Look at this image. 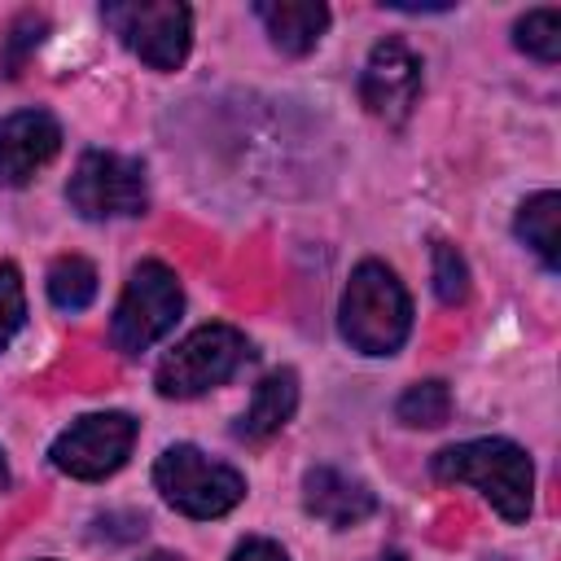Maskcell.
<instances>
[{
  "label": "cell",
  "instance_id": "cell-5",
  "mask_svg": "<svg viewBox=\"0 0 561 561\" xmlns=\"http://www.w3.org/2000/svg\"><path fill=\"white\" fill-rule=\"evenodd\" d=\"M180 307H184V289L175 280V272L158 259H145L136 263V272L127 276V289L114 307V320H110V337L123 355H140L149 351L175 320H180Z\"/></svg>",
  "mask_w": 561,
  "mask_h": 561
},
{
  "label": "cell",
  "instance_id": "cell-12",
  "mask_svg": "<svg viewBox=\"0 0 561 561\" xmlns=\"http://www.w3.org/2000/svg\"><path fill=\"white\" fill-rule=\"evenodd\" d=\"M259 22L267 26L272 44L289 57H302L320 44L324 26H329V9L316 0H259L254 4Z\"/></svg>",
  "mask_w": 561,
  "mask_h": 561
},
{
  "label": "cell",
  "instance_id": "cell-7",
  "mask_svg": "<svg viewBox=\"0 0 561 561\" xmlns=\"http://www.w3.org/2000/svg\"><path fill=\"white\" fill-rule=\"evenodd\" d=\"M66 202L83 215V219H127L140 215L149 193H145V171L140 162L123 158V153H105L92 149L79 158L70 184H66Z\"/></svg>",
  "mask_w": 561,
  "mask_h": 561
},
{
  "label": "cell",
  "instance_id": "cell-13",
  "mask_svg": "<svg viewBox=\"0 0 561 561\" xmlns=\"http://www.w3.org/2000/svg\"><path fill=\"white\" fill-rule=\"evenodd\" d=\"M294 408H298V377L289 368H276L254 386V399H250L237 434L250 438V443H263L294 416Z\"/></svg>",
  "mask_w": 561,
  "mask_h": 561
},
{
  "label": "cell",
  "instance_id": "cell-21",
  "mask_svg": "<svg viewBox=\"0 0 561 561\" xmlns=\"http://www.w3.org/2000/svg\"><path fill=\"white\" fill-rule=\"evenodd\" d=\"M228 561H289V557H285V548L272 543V539H241Z\"/></svg>",
  "mask_w": 561,
  "mask_h": 561
},
{
  "label": "cell",
  "instance_id": "cell-11",
  "mask_svg": "<svg viewBox=\"0 0 561 561\" xmlns=\"http://www.w3.org/2000/svg\"><path fill=\"white\" fill-rule=\"evenodd\" d=\"M302 504H307L311 517H320V522H329L337 530L342 526H359L377 508L373 491L359 478H351V473H342L333 465L307 469V478H302Z\"/></svg>",
  "mask_w": 561,
  "mask_h": 561
},
{
  "label": "cell",
  "instance_id": "cell-14",
  "mask_svg": "<svg viewBox=\"0 0 561 561\" xmlns=\"http://www.w3.org/2000/svg\"><path fill=\"white\" fill-rule=\"evenodd\" d=\"M557 224H561V197L552 193V188H543V193H535V197H526L522 206H517V237L543 259V267H557V259H561V237H557Z\"/></svg>",
  "mask_w": 561,
  "mask_h": 561
},
{
  "label": "cell",
  "instance_id": "cell-17",
  "mask_svg": "<svg viewBox=\"0 0 561 561\" xmlns=\"http://www.w3.org/2000/svg\"><path fill=\"white\" fill-rule=\"evenodd\" d=\"M394 412H399L403 425L434 430V425H443V421L451 416V390H447L443 381H416V386H408V390L399 394Z\"/></svg>",
  "mask_w": 561,
  "mask_h": 561
},
{
  "label": "cell",
  "instance_id": "cell-20",
  "mask_svg": "<svg viewBox=\"0 0 561 561\" xmlns=\"http://www.w3.org/2000/svg\"><path fill=\"white\" fill-rule=\"evenodd\" d=\"M39 31H44V18H22V22L13 26V39H9V48H4V66H9V75H18L22 53H26L31 44H39Z\"/></svg>",
  "mask_w": 561,
  "mask_h": 561
},
{
  "label": "cell",
  "instance_id": "cell-2",
  "mask_svg": "<svg viewBox=\"0 0 561 561\" xmlns=\"http://www.w3.org/2000/svg\"><path fill=\"white\" fill-rule=\"evenodd\" d=\"M434 478L478 486L508 522H526L535 504V465L508 438H469V443L443 447L434 456Z\"/></svg>",
  "mask_w": 561,
  "mask_h": 561
},
{
  "label": "cell",
  "instance_id": "cell-6",
  "mask_svg": "<svg viewBox=\"0 0 561 561\" xmlns=\"http://www.w3.org/2000/svg\"><path fill=\"white\" fill-rule=\"evenodd\" d=\"M101 22L153 70H175L193 44V13L175 0H123L105 4Z\"/></svg>",
  "mask_w": 561,
  "mask_h": 561
},
{
  "label": "cell",
  "instance_id": "cell-24",
  "mask_svg": "<svg viewBox=\"0 0 561 561\" xmlns=\"http://www.w3.org/2000/svg\"><path fill=\"white\" fill-rule=\"evenodd\" d=\"M381 561H386V557H381ZM390 561H394V557H390Z\"/></svg>",
  "mask_w": 561,
  "mask_h": 561
},
{
  "label": "cell",
  "instance_id": "cell-16",
  "mask_svg": "<svg viewBox=\"0 0 561 561\" xmlns=\"http://www.w3.org/2000/svg\"><path fill=\"white\" fill-rule=\"evenodd\" d=\"M513 44L535 61H557L561 57V9L548 4V9H530L526 18H517Z\"/></svg>",
  "mask_w": 561,
  "mask_h": 561
},
{
  "label": "cell",
  "instance_id": "cell-15",
  "mask_svg": "<svg viewBox=\"0 0 561 561\" xmlns=\"http://www.w3.org/2000/svg\"><path fill=\"white\" fill-rule=\"evenodd\" d=\"M48 298L61 311H83L96 298V267L88 259H79V254H61L48 267Z\"/></svg>",
  "mask_w": 561,
  "mask_h": 561
},
{
  "label": "cell",
  "instance_id": "cell-8",
  "mask_svg": "<svg viewBox=\"0 0 561 561\" xmlns=\"http://www.w3.org/2000/svg\"><path fill=\"white\" fill-rule=\"evenodd\" d=\"M131 443H136V421L127 412H92V416H79L70 430H61L48 456L61 473L92 482L123 469V460L131 456Z\"/></svg>",
  "mask_w": 561,
  "mask_h": 561
},
{
  "label": "cell",
  "instance_id": "cell-9",
  "mask_svg": "<svg viewBox=\"0 0 561 561\" xmlns=\"http://www.w3.org/2000/svg\"><path fill=\"white\" fill-rule=\"evenodd\" d=\"M421 96V57L403 39H381L359 75V101L386 123H403Z\"/></svg>",
  "mask_w": 561,
  "mask_h": 561
},
{
  "label": "cell",
  "instance_id": "cell-3",
  "mask_svg": "<svg viewBox=\"0 0 561 561\" xmlns=\"http://www.w3.org/2000/svg\"><path fill=\"white\" fill-rule=\"evenodd\" d=\"M153 486L162 491V500L171 508H180L188 517H224L245 495V478L232 465L210 460L206 451H197L188 443H175L158 456Z\"/></svg>",
  "mask_w": 561,
  "mask_h": 561
},
{
  "label": "cell",
  "instance_id": "cell-4",
  "mask_svg": "<svg viewBox=\"0 0 561 561\" xmlns=\"http://www.w3.org/2000/svg\"><path fill=\"white\" fill-rule=\"evenodd\" d=\"M250 359V342L232 324H202L193 329L162 364H158V394L162 399H197L224 386Z\"/></svg>",
  "mask_w": 561,
  "mask_h": 561
},
{
  "label": "cell",
  "instance_id": "cell-18",
  "mask_svg": "<svg viewBox=\"0 0 561 561\" xmlns=\"http://www.w3.org/2000/svg\"><path fill=\"white\" fill-rule=\"evenodd\" d=\"M434 294L447 302V307H456V302H465V294H469V267H465V259H460V250L456 245H447V241H434Z\"/></svg>",
  "mask_w": 561,
  "mask_h": 561
},
{
  "label": "cell",
  "instance_id": "cell-10",
  "mask_svg": "<svg viewBox=\"0 0 561 561\" xmlns=\"http://www.w3.org/2000/svg\"><path fill=\"white\" fill-rule=\"evenodd\" d=\"M61 149V127L48 110H18L0 123V184H26Z\"/></svg>",
  "mask_w": 561,
  "mask_h": 561
},
{
  "label": "cell",
  "instance_id": "cell-19",
  "mask_svg": "<svg viewBox=\"0 0 561 561\" xmlns=\"http://www.w3.org/2000/svg\"><path fill=\"white\" fill-rule=\"evenodd\" d=\"M26 324V294L13 263H0V351L13 342V333Z\"/></svg>",
  "mask_w": 561,
  "mask_h": 561
},
{
  "label": "cell",
  "instance_id": "cell-1",
  "mask_svg": "<svg viewBox=\"0 0 561 561\" xmlns=\"http://www.w3.org/2000/svg\"><path fill=\"white\" fill-rule=\"evenodd\" d=\"M337 324H342V337L364 351V355H394L412 329V302H408V289L403 280L377 263V259H364L346 289H342V307H337Z\"/></svg>",
  "mask_w": 561,
  "mask_h": 561
},
{
  "label": "cell",
  "instance_id": "cell-22",
  "mask_svg": "<svg viewBox=\"0 0 561 561\" xmlns=\"http://www.w3.org/2000/svg\"><path fill=\"white\" fill-rule=\"evenodd\" d=\"M140 561H180V557H171V552H149V557H140Z\"/></svg>",
  "mask_w": 561,
  "mask_h": 561
},
{
  "label": "cell",
  "instance_id": "cell-23",
  "mask_svg": "<svg viewBox=\"0 0 561 561\" xmlns=\"http://www.w3.org/2000/svg\"><path fill=\"white\" fill-rule=\"evenodd\" d=\"M9 486V465H4V451H0V491Z\"/></svg>",
  "mask_w": 561,
  "mask_h": 561
}]
</instances>
